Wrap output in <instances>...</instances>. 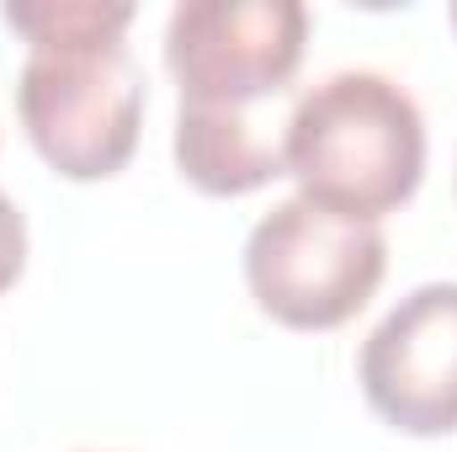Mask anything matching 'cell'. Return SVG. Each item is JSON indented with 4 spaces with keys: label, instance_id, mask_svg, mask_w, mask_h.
<instances>
[{
    "label": "cell",
    "instance_id": "8",
    "mask_svg": "<svg viewBox=\"0 0 457 452\" xmlns=\"http://www.w3.org/2000/svg\"><path fill=\"white\" fill-rule=\"evenodd\" d=\"M21 266H27V219H21V208L0 192V293L21 277Z\"/></svg>",
    "mask_w": 457,
    "mask_h": 452
},
{
    "label": "cell",
    "instance_id": "5",
    "mask_svg": "<svg viewBox=\"0 0 457 452\" xmlns=\"http://www.w3.org/2000/svg\"><path fill=\"white\" fill-rule=\"evenodd\" d=\"M356 378L367 405L394 431H457V282H426L404 293L361 340Z\"/></svg>",
    "mask_w": 457,
    "mask_h": 452
},
{
    "label": "cell",
    "instance_id": "3",
    "mask_svg": "<svg viewBox=\"0 0 457 452\" xmlns=\"http://www.w3.org/2000/svg\"><path fill=\"white\" fill-rule=\"evenodd\" d=\"M383 272V229L341 219L309 197L277 203L245 239L250 298L287 331H336L356 320L378 293Z\"/></svg>",
    "mask_w": 457,
    "mask_h": 452
},
{
    "label": "cell",
    "instance_id": "1",
    "mask_svg": "<svg viewBox=\"0 0 457 452\" xmlns=\"http://www.w3.org/2000/svg\"><path fill=\"white\" fill-rule=\"evenodd\" d=\"M287 176L298 181V197L378 224L410 203L426 176V117L394 75L336 70L293 107Z\"/></svg>",
    "mask_w": 457,
    "mask_h": 452
},
{
    "label": "cell",
    "instance_id": "9",
    "mask_svg": "<svg viewBox=\"0 0 457 452\" xmlns=\"http://www.w3.org/2000/svg\"><path fill=\"white\" fill-rule=\"evenodd\" d=\"M453 27H457V5H453Z\"/></svg>",
    "mask_w": 457,
    "mask_h": 452
},
{
    "label": "cell",
    "instance_id": "7",
    "mask_svg": "<svg viewBox=\"0 0 457 452\" xmlns=\"http://www.w3.org/2000/svg\"><path fill=\"white\" fill-rule=\"evenodd\" d=\"M5 27L32 48H75V43H122L133 27L128 0H5Z\"/></svg>",
    "mask_w": 457,
    "mask_h": 452
},
{
    "label": "cell",
    "instance_id": "2",
    "mask_svg": "<svg viewBox=\"0 0 457 452\" xmlns=\"http://www.w3.org/2000/svg\"><path fill=\"white\" fill-rule=\"evenodd\" d=\"M16 113L32 149L70 181L117 176L144 128V70L128 43L27 48Z\"/></svg>",
    "mask_w": 457,
    "mask_h": 452
},
{
    "label": "cell",
    "instance_id": "6",
    "mask_svg": "<svg viewBox=\"0 0 457 452\" xmlns=\"http://www.w3.org/2000/svg\"><path fill=\"white\" fill-rule=\"evenodd\" d=\"M303 91H282L266 102L197 107L176 113V165L208 197H245L271 176H287V128Z\"/></svg>",
    "mask_w": 457,
    "mask_h": 452
},
{
    "label": "cell",
    "instance_id": "4",
    "mask_svg": "<svg viewBox=\"0 0 457 452\" xmlns=\"http://www.w3.org/2000/svg\"><path fill=\"white\" fill-rule=\"evenodd\" d=\"M303 43V0H181L165 21V64L181 86V102L197 107L293 91Z\"/></svg>",
    "mask_w": 457,
    "mask_h": 452
}]
</instances>
